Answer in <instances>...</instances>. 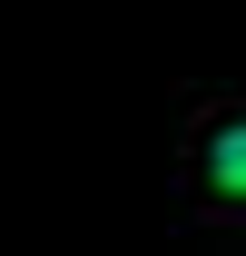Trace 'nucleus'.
I'll return each instance as SVG.
<instances>
[{"label": "nucleus", "instance_id": "f257e3e1", "mask_svg": "<svg viewBox=\"0 0 246 256\" xmlns=\"http://www.w3.org/2000/svg\"><path fill=\"white\" fill-rule=\"evenodd\" d=\"M187 188H197L207 217L246 207V108H197V128H187Z\"/></svg>", "mask_w": 246, "mask_h": 256}]
</instances>
